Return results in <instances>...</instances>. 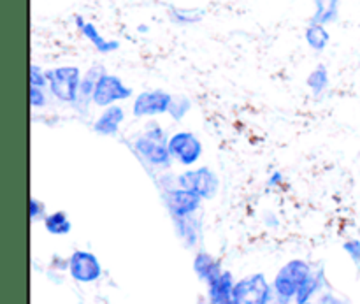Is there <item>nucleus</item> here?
Wrapping results in <instances>:
<instances>
[{"label":"nucleus","instance_id":"7","mask_svg":"<svg viewBox=\"0 0 360 304\" xmlns=\"http://www.w3.org/2000/svg\"><path fill=\"white\" fill-rule=\"evenodd\" d=\"M273 284H269L264 273H253L236 281V304H266L269 299Z\"/></svg>","mask_w":360,"mask_h":304},{"label":"nucleus","instance_id":"17","mask_svg":"<svg viewBox=\"0 0 360 304\" xmlns=\"http://www.w3.org/2000/svg\"><path fill=\"white\" fill-rule=\"evenodd\" d=\"M323 284H326V271L323 270H313L311 277L302 284V287L299 289L297 296H295V304H304L311 303V299L322 291Z\"/></svg>","mask_w":360,"mask_h":304},{"label":"nucleus","instance_id":"13","mask_svg":"<svg viewBox=\"0 0 360 304\" xmlns=\"http://www.w3.org/2000/svg\"><path fill=\"white\" fill-rule=\"evenodd\" d=\"M236 281L231 271H224L214 281L207 285L210 304H236L234 298Z\"/></svg>","mask_w":360,"mask_h":304},{"label":"nucleus","instance_id":"24","mask_svg":"<svg viewBox=\"0 0 360 304\" xmlns=\"http://www.w3.org/2000/svg\"><path fill=\"white\" fill-rule=\"evenodd\" d=\"M49 90L48 88H39V87H30L28 88V101L34 109H42L48 106L49 99Z\"/></svg>","mask_w":360,"mask_h":304},{"label":"nucleus","instance_id":"15","mask_svg":"<svg viewBox=\"0 0 360 304\" xmlns=\"http://www.w3.org/2000/svg\"><path fill=\"white\" fill-rule=\"evenodd\" d=\"M193 271H195L197 278L200 281L210 285L211 281H214L224 273V267H221L220 260L211 255V253L197 252L195 259H193Z\"/></svg>","mask_w":360,"mask_h":304},{"label":"nucleus","instance_id":"20","mask_svg":"<svg viewBox=\"0 0 360 304\" xmlns=\"http://www.w3.org/2000/svg\"><path fill=\"white\" fill-rule=\"evenodd\" d=\"M42 222H44L46 231L53 236H67L72 231V224L65 211H53V213L46 215Z\"/></svg>","mask_w":360,"mask_h":304},{"label":"nucleus","instance_id":"22","mask_svg":"<svg viewBox=\"0 0 360 304\" xmlns=\"http://www.w3.org/2000/svg\"><path fill=\"white\" fill-rule=\"evenodd\" d=\"M169 18L172 23L176 25H195L202 20V13L199 9H181V7H171L169 11Z\"/></svg>","mask_w":360,"mask_h":304},{"label":"nucleus","instance_id":"4","mask_svg":"<svg viewBox=\"0 0 360 304\" xmlns=\"http://www.w3.org/2000/svg\"><path fill=\"white\" fill-rule=\"evenodd\" d=\"M169 153H171L172 160L178 162L183 167H192L202 157V141L197 137V134L190 132V130H179L169 136Z\"/></svg>","mask_w":360,"mask_h":304},{"label":"nucleus","instance_id":"6","mask_svg":"<svg viewBox=\"0 0 360 304\" xmlns=\"http://www.w3.org/2000/svg\"><path fill=\"white\" fill-rule=\"evenodd\" d=\"M134 95V90L123 83V80L116 74L102 72L97 81V87L94 91V106L104 109L109 106L120 104L123 101H129Z\"/></svg>","mask_w":360,"mask_h":304},{"label":"nucleus","instance_id":"27","mask_svg":"<svg viewBox=\"0 0 360 304\" xmlns=\"http://www.w3.org/2000/svg\"><path fill=\"white\" fill-rule=\"evenodd\" d=\"M285 175L281 171H274L273 175L267 178V189H278V186L283 185Z\"/></svg>","mask_w":360,"mask_h":304},{"label":"nucleus","instance_id":"3","mask_svg":"<svg viewBox=\"0 0 360 304\" xmlns=\"http://www.w3.org/2000/svg\"><path fill=\"white\" fill-rule=\"evenodd\" d=\"M178 185L197 194L202 201H211L220 190V178L210 165H200L195 169L188 167L178 175Z\"/></svg>","mask_w":360,"mask_h":304},{"label":"nucleus","instance_id":"11","mask_svg":"<svg viewBox=\"0 0 360 304\" xmlns=\"http://www.w3.org/2000/svg\"><path fill=\"white\" fill-rule=\"evenodd\" d=\"M125 118L127 113L122 106H109V108L102 109L101 115L95 118V122L91 123V129H94L95 134L102 137H115L118 136L120 129L125 123Z\"/></svg>","mask_w":360,"mask_h":304},{"label":"nucleus","instance_id":"8","mask_svg":"<svg viewBox=\"0 0 360 304\" xmlns=\"http://www.w3.org/2000/svg\"><path fill=\"white\" fill-rule=\"evenodd\" d=\"M172 94L153 88V90H144L134 97L132 115L136 118H155V116L167 115L169 106H171Z\"/></svg>","mask_w":360,"mask_h":304},{"label":"nucleus","instance_id":"1","mask_svg":"<svg viewBox=\"0 0 360 304\" xmlns=\"http://www.w3.org/2000/svg\"><path fill=\"white\" fill-rule=\"evenodd\" d=\"M169 136L157 122L146 123L143 132L130 143L134 155L148 171L157 172L169 171L172 165V157L169 153Z\"/></svg>","mask_w":360,"mask_h":304},{"label":"nucleus","instance_id":"29","mask_svg":"<svg viewBox=\"0 0 360 304\" xmlns=\"http://www.w3.org/2000/svg\"><path fill=\"white\" fill-rule=\"evenodd\" d=\"M316 304H348L345 299L338 298V296H334L333 292H326V294H322L319 298V303Z\"/></svg>","mask_w":360,"mask_h":304},{"label":"nucleus","instance_id":"26","mask_svg":"<svg viewBox=\"0 0 360 304\" xmlns=\"http://www.w3.org/2000/svg\"><path fill=\"white\" fill-rule=\"evenodd\" d=\"M343 250L347 252V255L350 257L352 262H354L355 266H360V241L359 239H350V241L345 243Z\"/></svg>","mask_w":360,"mask_h":304},{"label":"nucleus","instance_id":"19","mask_svg":"<svg viewBox=\"0 0 360 304\" xmlns=\"http://www.w3.org/2000/svg\"><path fill=\"white\" fill-rule=\"evenodd\" d=\"M306 84L315 97H322L330 87V76L326 65H316L306 77Z\"/></svg>","mask_w":360,"mask_h":304},{"label":"nucleus","instance_id":"30","mask_svg":"<svg viewBox=\"0 0 360 304\" xmlns=\"http://www.w3.org/2000/svg\"><path fill=\"white\" fill-rule=\"evenodd\" d=\"M304 304H316V303H304Z\"/></svg>","mask_w":360,"mask_h":304},{"label":"nucleus","instance_id":"23","mask_svg":"<svg viewBox=\"0 0 360 304\" xmlns=\"http://www.w3.org/2000/svg\"><path fill=\"white\" fill-rule=\"evenodd\" d=\"M28 83H30V87L48 88V70L42 69L37 63H30V67H28Z\"/></svg>","mask_w":360,"mask_h":304},{"label":"nucleus","instance_id":"18","mask_svg":"<svg viewBox=\"0 0 360 304\" xmlns=\"http://www.w3.org/2000/svg\"><path fill=\"white\" fill-rule=\"evenodd\" d=\"M304 41H306V44L313 49V51L322 53L323 49L329 46L330 34H329V30H327L326 25L311 23V21H309L308 28H306V32H304Z\"/></svg>","mask_w":360,"mask_h":304},{"label":"nucleus","instance_id":"25","mask_svg":"<svg viewBox=\"0 0 360 304\" xmlns=\"http://www.w3.org/2000/svg\"><path fill=\"white\" fill-rule=\"evenodd\" d=\"M28 217H30V220H39V218H42L44 220L46 218V206L42 201L35 199V197H30V201H28Z\"/></svg>","mask_w":360,"mask_h":304},{"label":"nucleus","instance_id":"5","mask_svg":"<svg viewBox=\"0 0 360 304\" xmlns=\"http://www.w3.org/2000/svg\"><path fill=\"white\" fill-rule=\"evenodd\" d=\"M313 267L309 266L306 260L294 259L290 262L285 264L280 271L276 273L273 280V289L280 294L287 296V298L295 299L299 289L302 287L306 280L311 277Z\"/></svg>","mask_w":360,"mask_h":304},{"label":"nucleus","instance_id":"12","mask_svg":"<svg viewBox=\"0 0 360 304\" xmlns=\"http://www.w3.org/2000/svg\"><path fill=\"white\" fill-rule=\"evenodd\" d=\"M76 27L77 30L81 32V35H83L101 55H109V53H115L116 49H120V42L116 41V39L104 37L91 21H86L84 18L76 16Z\"/></svg>","mask_w":360,"mask_h":304},{"label":"nucleus","instance_id":"14","mask_svg":"<svg viewBox=\"0 0 360 304\" xmlns=\"http://www.w3.org/2000/svg\"><path fill=\"white\" fill-rule=\"evenodd\" d=\"M172 224H174L176 234H178V238L181 239V243L186 248L197 246V243L202 238V222H200V218H197V215L183 218H172Z\"/></svg>","mask_w":360,"mask_h":304},{"label":"nucleus","instance_id":"21","mask_svg":"<svg viewBox=\"0 0 360 304\" xmlns=\"http://www.w3.org/2000/svg\"><path fill=\"white\" fill-rule=\"evenodd\" d=\"M193 104L192 101H190L188 95H183V94H178V95H172V101H171V106H169V111L167 115L171 116L172 122H183V120L188 116V113L192 111Z\"/></svg>","mask_w":360,"mask_h":304},{"label":"nucleus","instance_id":"16","mask_svg":"<svg viewBox=\"0 0 360 304\" xmlns=\"http://www.w3.org/2000/svg\"><path fill=\"white\" fill-rule=\"evenodd\" d=\"M341 0H315V13L311 16V23L330 25L340 18Z\"/></svg>","mask_w":360,"mask_h":304},{"label":"nucleus","instance_id":"28","mask_svg":"<svg viewBox=\"0 0 360 304\" xmlns=\"http://www.w3.org/2000/svg\"><path fill=\"white\" fill-rule=\"evenodd\" d=\"M292 301H294V299L287 298V296L280 294V292H276L273 289V291H271V294H269V299H267L266 304H292Z\"/></svg>","mask_w":360,"mask_h":304},{"label":"nucleus","instance_id":"2","mask_svg":"<svg viewBox=\"0 0 360 304\" xmlns=\"http://www.w3.org/2000/svg\"><path fill=\"white\" fill-rule=\"evenodd\" d=\"M83 72L76 65H60L48 70V90L53 99L72 106L77 99Z\"/></svg>","mask_w":360,"mask_h":304},{"label":"nucleus","instance_id":"10","mask_svg":"<svg viewBox=\"0 0 360 304\" xmlns=\"http://www.w3.org/2000/svg\"><path fill=\"white\" fill-rule=\"evenodd\" d=\"M104 72L101 65H94L83 74L79 83V90H77V99L70 108L74 109L79 115L86 116L90 113V106H94V91L97 87V81L101 77V74Z\"/></svg>","mask_w":360,"mask_h":304},{"label":"nucleus","instance_id":"9","mask_svg":"<svg viewBox=\"0 0 360 304\" xmlns=\"http://www.w3.org/2000/svg\"><path fill=\"white\" fill-rule=\"evenodd\" d=\"M70 278L77 284H94L101 280L102 266L101 260L86 250H76L69 259Z\"/></svg>","mask_w":360,"mask_h":304}]
</instances>
